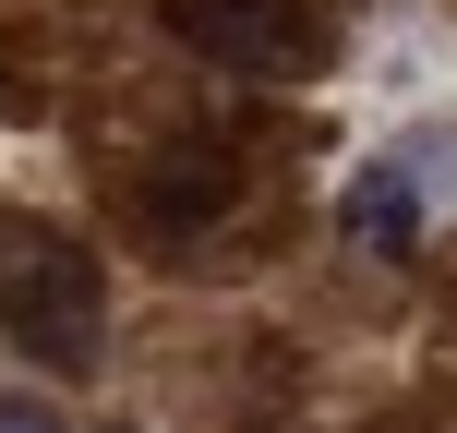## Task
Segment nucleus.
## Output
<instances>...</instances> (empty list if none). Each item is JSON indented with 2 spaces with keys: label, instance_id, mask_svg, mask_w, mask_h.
<instances>
[{
  "label": "nucleus",
  "instance_id": "f257e3e1",
  "mask_svg": "<svg viewBox=\"0 0 457 433\" xmlns=\"http://www.w3.org/2000/svg\"><path fill=\"white\" fill-rule=\"evenodd\" d=\"M0 337H12L24 362H48L61 386H72V373H96V349H109L96 253L61 241V229H12V241H0Z\"/></svg>",
  "mask_w": 457,
  "mask_h": 433
},
{
  "label": "nucleus",
  "instance_id": "f03ea898",
  "mask_svg": "<svg viewBox=\"0 0 457 433\" xmlns=\"http://www.w3.org/2000/svg\"><path fill=\"white\" fill-rule=\"evenodd\" d=\"M157 24L193 48V61L241 72V85H301V72L325 61V24H313V0H169Z\"/></svg>",
  "mask_w": 457,
  "mask_h": 433
},
{
  "label": "nucleus",
  "instance_id": "39448f33",
  "mask_svg": "<svg viewBox=\"0 0 457 433\" xmlns=\"http://www.w3.org/2000/svg\"><path fill=\"white\" fill-rule=\"evenodd\" d=\"M0 433H61V421H48V410H24V397H12V410H0Z\"/></svg>",
  "mask_w": 457,
  "mask_h": 433
},
{
  "label": "nucleus",
  "instance_id": "20e7f679",
  "mask_svg": "<svg viewBox=\"0 0 457 433\" xmlns=\"http://www.w3.org/2000/svg\"><path fill=\"white\" fill-rule=\"evenodd\" d=\"M349 229H361L373 253H410V229H421V193H410V169H361V181H349Z\"/></svg>",
  "mask_w": 457,
  "mask_h": 433
},
{
  "label": "nucleus",
  "instance_id": "7ed1b4c3",
  "mask_svg": "<svg viewBox=\"0 0 457 433\" xmlns=\"http://www.w3.org/2000/svg\"><path fill=\"white\" fill-rule=\"evenodd\" d=\"M241 205V157H228L217 133H169L157 157L133 169V217L157 229V241H193V229H217Z\"/></svg>",
  "mask_w": 457,
  "mask_h": 433
}]
</instances>
